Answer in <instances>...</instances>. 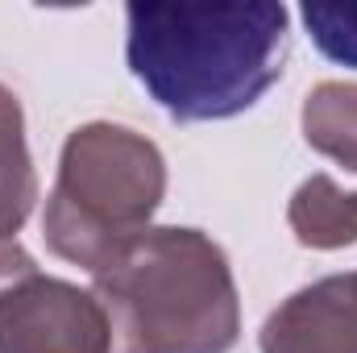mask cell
I'll use <instances>...</instances> for the list:
<instances>
[{
  "label": "cell",
  "mask_w": 357,
  "mask_h": 353,
  "mask_svg": "<svg viewBox=\"0 0 357 353\" xmlns=\"http://www.w3.org/2000/svg\"><path fill=\"white\" fill-rule=\"evenodd\" d=\"M125 59L137 84L183 125L254 108L287 67L291 13L250 4H129Z\"/></svg>",
  "instance_id": "cell-1"
},
{
  "label": "cell",
  "mask_w": 357,
  "mask_h": 353,
  "mask_svg": "<svg viewBox=\"0 0 357 353\" xmlns=\"http://www.w3.org/2000/svg\"><path fill=\"white\" fill-rule=\"evenodd\" d=\"M91 295L108 353H229L241 337L233 266L199 229H146L91 274Z\"/></svg>",
  "instance_id": "cell-2"
},
{
  "label": "cell",
  "mask_w": 357,
  "mask_h": 353,
  "mask_svg": "<svg viewBox=\"0 0 357 353\" xmlns=\"http://www.w3.org/2000/svg\"><path fill=\"white\" fill-rule=\"evenodd\" d=\"M167 195L162 150L112 121H88L63 142L59 179L46 195V246L96 274L142 237Z\"/></svg>",
  "instance_id": "cell-3"
},
{
  "label": "cell",
  "mask_w": 357,
  "mask_h": 353,
  "mask_svg": "<svg viewBox=\"0 0 357 353\" xmlns=\"http://www.w3.org/2000/svg\"><path fill=\"white\" fill-rule=\"evenodd\" d=\"M0 353H108V320L91 291L29 274L0 291Z\"/></svg>",
  "instance_id": "cell-4"
},
{
  "label": "cell",
  "mask_w": 357,
  "mask_h": 353,
  "mask_svg": "<svg viewBox=\"0 0 357 353\" xmlns=\"http://www.w3.org/2000/svg\"><path fill=\"white\" fill-rule=\"evenodd\" d=\"M262 353H357V270L299 287L266 316Z\"/></svg>",
  "instance_id": "cell-5"
},
{
  "label": "cell",
  "mask_w": 357,
  "mask_h": 353,
  "mask_svg": "<svg viewBox=\"0 0 357 353\" xmlns=\"http://www.w3.org/2000/svg\"><path fill=\"white\" fill-rule=\"evenodd\" d=\"M287 225L307 250H345L357 241V191L328 175L303 179L287 204Z\"/></svg>",
  "instance_id": "cell-6"
},
{
  "label": "cell",
  "mask_w": 357,
  "mask_h": 353,
  "mask_svg": "<svg viewBox=\"0 0 357 353\" xmlns=\"http://www.w3.org/2000/svg\"><path fill=\"white\" fill-rule=\"evenodd\" d=\"M38 204V171L25 146V112L17 91L0 84V237H13Z\"/></svg>",
  "instance_id": "cell-7"
},
{
  "label": "cell",
  "mask_w": 357,
  "mask_h": 353,
  "mask_svg": "<svg viewBox=\"0 0 357 353\" xmlns=\"http://www.w3.org/2000/svg\"><path fill=\"white\" fill-rule=\"evenodd\" d=\"M299 125L316 154L341 163L345 171H357V84H316L303 100Z\"/></svg>",
  "instance_id": "cell-8"
},
{
  "label": "cell",
  "mask_w": 357,
  "mask_h": 353,
  "mask_svg": "<svg viewBox=\"0 0 357 353\" xmlns=\"http://www.w3.org/2000/svg\"><path fill=\"white\" fill-rule=\"evenodd\" d=\"M299 17L324 59L357 67V4H303Z\"/></svg>",
  "instance_id": "cell-9"
},
{
  "label": "cell",
  "mask_w": 357,
  "mask_h": 353,
  "mask_svg": "<svg viewBox=\"0 0 357 353\" xmlns=\"http://www.w3.org/2000/svg\"><path fill=\"white\" fill-rule=\"evenodd\" d=\"M29 274H38L33 254L17 237H0V291L13 287V283H21V278H29Z\"/></svg>",
  "instance_id": "cell-10"
}]
</instances>
